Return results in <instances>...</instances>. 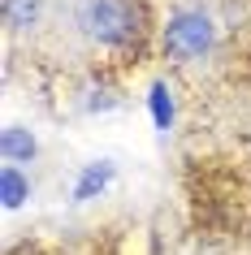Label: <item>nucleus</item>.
I'll return each instance as SVG.
<instances>
[{
	"label": "nucleus",
	"mask_w": 251,
	"mask_h": 255,
	"mask_svg": "<svg viewBox=\"0 0 251 255\" xmlns=\"http://www.w3.org/2000/svg\"><path fill=\"white\" fill-rule=\"evenodd\" d=\"M4 22L13 30H30L39 22V0H4Z\"/></svg>",
	"instance_id": "obj_4"
},
{
	"label": "nucleus",
	"mask_w": 251,
	"mask_h": 255,
	"mask_svg": "<svg viewBox=\"0 0 251 255\" xmlns=\"http://www.w3.org/2000/svg\"><path fill=\"white\" fill-rule=\"evenodd\" d=\"M0 151H4V160H9V164L30 160V156H35V138H30V130H22V126H9L4 138H0Z\"/></svg>",
	"instance_id": "obj_3"
},
{
	"label": "nucleus",
	"mask_w": 251,
	"mask_h": 255,
	"mask_svg": "<svg viewBox=\"0 0 251 255\" xmlns=\"http://www.w3.org/2000/svg\"><path fill=\"white\" fill-rule=\"evenodd\" d=\"M26 182H22V173H17L13 164H9V169H4V203H9V208H17V203L26 199Z\"/></svg>",
	"instance_id": "obj_5"
},
{
	"label": "nucleus",
	"mask_w": 251,
	"mask_h": 255,
	"mask_svg": "<svg viewBox=\"0 0 251 255\" xmlns=\"http://www.w3.org/2000/svg\"><path fill=\"white\" fill-rule=\"evenodd\" d=\"M78 26L100 48H130L143 35V4L139 0H82Z\"/></svg>",
	"instance_id": "obj_1"
},
{
	"label": "nucleus",
	"mask_w": 251,
	"mask_h": 255,
	"mask_svg": "<svg viewBox=\"0 0 251 255\" xmlns=\"http://www.w3.org/2000/svg\"><path fill=\"white\" fill-rule=\"evenodd\" d=\"M212 39H217V30H212V17L204 9H182L165 26V52L173 61H199V56H208Z\"/></svg>",
	"instance_id": "obj_2"
}]
</instances>
